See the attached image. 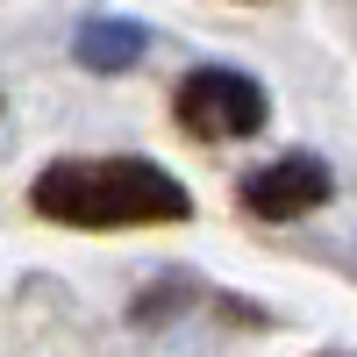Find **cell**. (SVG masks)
I'll return each instance as SVG.
<instances>
[{
  "label": "cell",
  "mask_w": 357,
  "mask_h": 357,
  "mask_svg": "<svg viewBox=\"0 0 357 357\" xmlns=\"http://www.w3.org/2000/svg\"><path fill=\"white\" fill-rule=\"evenodd\" d=\"M143 43H151V36H143L136 22H86L79 43H72V57H79L86 72H129L136 57H143Z\"/></svg>",
  "instance_id": "277c9868"
},
{
  "label": "cell",
  "mask_w": 357,
  "mask_h": 357,
  "mask_svg": "<svg viewBox=\"0 0 357 357\" xmlns=\"http://www.w3.org/2000/svg\"><path fill=\"white\" fill-rule=\"evenodd\" d=\"M172 114L178 129L200 136V143H243L264 129V114H272V100H264V86L250 72H229V65H200L178 79L172 93Z\"/></svg>",
  "instance_id": "7a4b0ae2"
},
{
  "label": "cell",
  "mask_w": 357,
  "mask_h": 357,
  "mask_svg": "<svg viewBox=\"0 0 357 357\" xmlns=\"http://www.w3.org/2000/svg\"><path fill=\"white\" fill-rule=\"evenodd\" d=\"M329 193H336V172L321 165L314 151L272 158L264 172H250L243 186H236V200H243L257 222H301V215H314V207L329 200Z\"/></svg>",
  "instance_id": "3957f363"
},
{
  "label": "cell",
  "mask_w": 357,
  "mask_h": 357,
  "mask_svg": "<svg viewBox=\"0 0 357 357\" xmlns=\"http://www.w3.org/2000/svg\"><path fill=\"white\" fill-rule=\"evenodd\" d=\"M29 200L65 229H165L193 215V193L151 158H57Z\"/></svg>",
  "instance_id": "6da1fadb"
}]
</instances>
